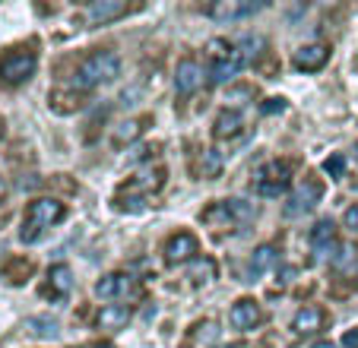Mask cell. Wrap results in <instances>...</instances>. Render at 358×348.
<instances>
[{"mask_svg": "<svg viewBox=\"0 0 358 348\" xmlns=\"http://www.w3.org/2000/svg\"><path fill=\"white\" fill-rule=\"evenodd\" d=\"M121 76V57L115 51H92L73 73V89H99Z\"/></svg>", "mask_w": 358, "mask_h": 348, "instance_id": "1", "label": "cell"}, {"mask_svg": "<svg viewBox=\"0 0 358 348\" xmlns=\"http://www.w3.org/2000/svg\"><path fill=\"white\" fill-rule=\"evenodd\" d=\"M67 215L61 200H51V196H38V200L29 203L26 209V219H22V231H20V241L22 244H32L45 235V228L57 225V222Z\"/></svg>", "mask_w": 358, "mask_h": 348, "instance_id": "2", "label": "cell"}, {"mask_svg": "<svg viewBox=\"0 0 358 348\" xmlns=\"http://www.w3.org/2000/svg\"><path fill=\"white\" fill-rule=\"evenodd\" d=\"M35 67H38V57L29 48H13L0 57V82L3 86H22L26 80H32Z\"/></svg>", "mask_w": 358, "mask_h": 348, "instance_id": "3", "label": "cell"}, {"mask_svg": "<svg viewBox=\"0 0 358 348\" xmlns=\"http://www.w3.org/2000/svg\"><path fill=\"white\" fill-rule=\"evenodd\" d=\"M203 222L216 231H225V228H235L241 222H250L254 219V206L244 200H225V203H213L210 209H203L200 215Z\"/></svg>", "mask_w": 358, "mask_h": 348, "instance_id": "4", "label": "cell"}, {"mask_svg": "<svg viewBox=\"0 0 358 348\" xmlns=\"http://www.w3.org/2000/svg\"><path fill=\"white\" fill-rule=\"evenodd\" d=\"M292 184V165L289 161H266L257 171V190L264 196H279L285 194Z\"/></svg>", "mask_w": 358, "mask_h": 348, "instance_id": "5", "label": "cell"}, {"mask_svg": "<svg viewBox=\"0 0 358 348\" xmlns=\"http://www.w3.org/2000/svg\"><path fill=\"white\" fill-rule=\"evenodd\" d=\"M165 263L169 266H181V263H190L196 254H200V241H196L190 231H178V235H171L169 241H165Z\"/></svg>", "mask_w": 358, "mask_h": 348, "instance_id": "6", "label": "cell"}, {"mask_svg": "<svg viewBox=\"0 0 358 348\" xmlns=\"http://www.w3.org/2000/svg\"><path fill=\"white\" fill-rule=\"evenodd\" d=\"M264 7H266L264 0H260V3H254V0H216L206 13L216 22H238V20H244V16H254Z\"/></svg>", "mask_w": 358, "mask_h": 348, "instance_id": "7", "label": "cell"}, {"mask_svg": "<svg viewBox=\"0 0 358 348\" xmlns=\"http://www.w3.org/2000/svg\"><path fill=\"white\" fill-rule=\"evenodd\" d=\"M320 196H324V184L314 181V177H308V181L301 184V187L292 194L289 206H285V215H301L308 212V209H314L320 203Z\"/></svg>", "mask_w": 358, "mask_h": 348, "instance_id": "8", "label": "cell"}, {"mask_svg": "<svg viewBox=\"0 0 358 348\" xmlns=\"http://www.w3.org/2000/svg\"><path fill=\"white\" fill-rule=\"evenodd\" d=\"M203 86V67L194 61V57H184L178 61V70H175V92L178 95H194L196 89Z\"/></svg>", "mask_w": 358, "mask_h": 348, "instance_id": "9", "label": "cell"}, {"mask_svg": "<svg viewBox=\"0 0 358 348\" xmlns=\"http://www.w3.org/2000/svg\"><path fill=\"white\" fill-rule=\"evenodd\" d=\"M95 295L99 298H127V295H136V282L130 279L127 273H111V275H101L95 282Z\"/></svg>", "mask_w": 358, "mask_h": 348, "instance_id": "10", "label": "cell"}, {"mask_svg": "<svg viewBox=\"0 0 358 348\" xmlns=\"http://www.w3.org/2000/svg\"><path fill=\"white\" fill-rule=\"evenodd\" d=\"M260 320H264V310H260V304L254 301V298H241V301H235V307H231V314H229V323L235 329H241V333L254 329Z\"/></svg>", "mask_w": 358, "mask_h": 348, "instance_id": "11", "label": "cell"}, {"mask_svg": "<svg viewBox=\"0 0 358 348\" xmlns=\"http://www.w3.org/2000/svg\"><path fill=\"white\" fill-rule=\"evenodd\" d=\"M327 61H330V48L327 45H301L295 51V67L304 70V73H317V70L327 67Z\"/></svg>", "mask_w": 358, "mask_h": 348, "instance_id": "12", "label": "cell"}, {"mask_svg": "<svg viewBox=\"0 0 358 348\" xmlns=\"http://www.w3.org/2000/svg\"><path fill=\"white\" fill-rule=\"evenodd\" d=\"M324 323H327L324 307H314V304H308V307H301L295 314V320H292V329H295L298 335H314V333H320V329H324Z\"/></svg>", "mask_w": 358, "mask_h": 348, "instance_id": "13", "label": "cell"}, {"mask_svg": "<svg viewBox=\"0 0 358 348\" xmlns=\"http://www.w3.org/2000/svg\"><path fill=\"white\" fill-rule=\"evenodd\" d=\"M241 64H244V57H241V51H235L231 48L229 54H225L222 61H216L210 67V82L213 86H222V82H231L238 76V70H241Z\"/></svg>", "mask_w": 358, "mask_h": 348, "instance_id": "14", "label": "cell"}, {"mask_svg": "<svg viewBox=\"0 0 358 348\" xmlns=\"http://www.w3.org/2000/svg\"><path fill=\"white\" fill-rule=\"evenodd\" d=\"M130 320V307L127 304H105V307L95 314V326L105 329V333H115V329H124Z\"/></svg>", "mask_w": 358, "mask_h": 348, "instance_id": "15", "label": "cell"}, {"mask_svg": "<svg viewBox=\"0 0 358 348\" xmlns=\"http://www.w3.org/2000/svg\"><path fill=\"white\" fill-rule=\"evenodd\" d=\"M311 247L317 250V256H327L336 247V225H333L330 219H320L317 225L311 228Z\"/></svg>", "mask_w": 358, "mask_h": 348, "instance_id": "16", "label": "cell"}, {"mask_svg": "<svg viewBox=\"0 0 358 348\" xmlns=\"http://www.w3.org/2000/svg\"><path fill=\"white\" fill-rule=\"evenodd\" d=\"M127 13V3L124 0H95V3H89V20L92 22H111V20H121V16Z\"/></svg>", "mask_w": 358, "mask_h": 348, "instance_id": "17", "label": "cell"}, {"mask_svg": "<svg viewBox=\"0 0 358 348\" xmlns=\"http://www.w3.org/2000/svg\"><path fill=\"white\" fill-rule=\"evenodd\" d=\"M48 291L57 298H67L73 291V273H70L67 263H57V266L48 269Z\"/></svg>", "mask_w": 358, "mask_h": 348, "instance_id": "18", "label": "cell"}, {"mask_svg": "<svg viewBox=\"0 0 358 348\" xmlns=\"http://www.w3.org/2000/svg\"><path fill=\"white\" fill-rule=\"evenodd\" d=\"M241 127H244L241 114L225 108V111H219L216 124H213V136H216V140H235V136L241 133Z\"/></svg>", "mask_w": 358, "mask_h": 348, "instance_id": "19", "label": "cell"}, {"mask_svg": "<svg viewBox=\"0 0 358 348\" xmlns=\"http://www.w3.org/2000/svg\"><path fill=\"white\" fill-rule=\"evenodd\" d=\"M276 260H279V250L273 247V244L257 247V250H254V256H250V266H248L250 279H254V275H264L270 266H276Z\"/></svg>", "mask_w": 358, "mask_h": 348, "instance_id": "20", "label": "cell"}, {"mask_svg": "<svg viewBox=\"0 0 358 348\" xmlns=\"http://www.w3.org/2000/svg\"><path fill=\"white\" fill-rule=\"evenodd\" d=\"M146 130V117H130V121L115 127V146H127V143L140 140V133Z\"/></svg>", "mask_w": 358, "mask_h": 348, "instance_id": "21", "label": "cell"}, {"mask_svg": "<svg viewBox=\"0 0 358 348\" xmlns=\"http://www.w3.org/2000/svg\"><path fill=\"white\" fill-rule=\"evenodd\" d=\"M162 184H165V168H149V171H143L140 177L130 184V190H143V194H149V190H159Z\"/></svg>", "mask_w": 358, "mask_h": 348, "instance_id": "22", "label": "cell"}, {"mask_svg": "<svg viewBox=\"0 0 358 348\" xmlns=\"http://www.w3.org/2000/svg\"><path fill=\"white\" fill-rule=\"evenodd\" d=\"M190 279H194V285H210V282L216 279V263H213L210 256L194 260V266H190Z\"/></svg>", "mask_w": 358, "mask_h": 348, "instance_id": "23", "label": "cell"}, {"mask_svg": "<svg viewBox=\"0 0 358 348\" xmlns=\"http://www.w3.org/2000/svg\"><path fill=\"white\" fill-rule=\"evenodd\" d=\"M26 326L32 329V335H38V339H55V335L61 333L57 320H51V317H32Z\"/></svg>", "mask_w": 358, "mask_h": 348, "instance_id": "24", "label": "cell"}, {"mask_svg": "<svg viewBox=\"0 0 358 348\" xmlns=\"http://www.w3.org/2000/svg\"><path fill=\"white\" fill-rule=\"evenodd\" d=\"M200 174H203V177H219V174H222V155H219L216 149H203Z\"/></svg>", "mask_w": 358, "mask_h": 348, "instance_id": "25", "label": "cell"}, {"mask_svg": "<svg viewBox=\"0 0 358 348\" xmlns=\"http://www.w3.org/2000/svg\"><path fill=\"white\" fill-rule=\"evenodd\" d=\"M216 339H219V326L213 320L196 323L194 335H190V342H194V345H210V342H216Z\"/></svg>", "mask_w": 358, "mask_h": 348, "instance_id": "26", "label": "cell"}, {"mask_svg": "<svg viewBox=\"0 0 358 348\" xmlns=\"http://www.w3.org/2000/svg\"><path fill=\"white\" fill-rule=\"evenodd\" d=\"M29 273H32V263H29V260H16V263H10V266L3 269V275H7L13 285H20V282L26 279Z\"/></svg>", "mask_w": 358, "mask_h": 348, "instance_id": "27", "label": "cell"}, {"mask_svg": "<svg viewBox=\"0 0 358 348\" xmlns=\"http://www.w3.org/2000/svg\"><path fill=\"white\" fill-rule=\"evenodd\" d=\"M324 171L330 174V177H343L345 174V159L343 155H330V159L324 161Z\"/></svg>", "mask_w": 358, "mask_h": 348, "instance_id": "28", "label": "cell"}, {"mask_svg": "<svg viewBox=\"0 0 358 348\" xmlns=\"http://www.w3.org/2000/svg\"><path fill=\"white\" fill-rule=\"evenodd\" d=\"M248 99H254V89L250 86H238V89H229V105H244Z\"/></svg>", "mask_w": 358, "mask_h": 348, "instance_id": "29", "label": "cell"}, {"mask_svg": "<svg viewBox=\"0 0 358 348\" xmlns=\"http://www.w3.org/2000/svg\"><path fill=\"white\" fill-rule=\"evenodd\" d=\"M229 51H231L229 41H222V38H213V41H210V57H213V64L222 61V57H225Z\"/></svg>", "mask_w": 358, "mask_h": 348, "instance_id": "30", "label": "cell"}, {"mask_svg": "<svg viewBox=\"0 0 358 348\" xmlns=\"http://www.w3.org/2000/svg\"><path fill=\"white\" fill-rule=\"evenodd\" d=\"M343 222H345V228H352V231H358V203H355V206H349V209H345Z\"/></svg>", "mask_w": 358, "mask_h": 348, "instance_id": "31", "label": "cell"}, {"mask_svg": "<svg viewBox=\"0 0 358 348\" xmlns=\"http://www.w3.org/2000/svg\"><path fill=\"white\" fill-rule=\"evenodd\" d=\"M264 114H276V111H285V101L282 99H266V105L260 108Z\"/></svg>", "mask_w": 358, "mask_h": 348, "instance_id": "32", "label": "cell"}, {"mask_svg": "<svg viewBox=\"0 0 358 348\" xmlns=\"http://www.w3.org/2000/svg\"><path fill=\"white\" fill-rule=\"evenodd\" d=\"M343 348H358V326L343 335Z\"/></svg>", "mask_w": 358, "mask_h": 348, "instance_id": "33", "label": "cell"}, {"mask_svg": "<svg viewBox=\"0 0 358 348\" xmlns=\"http://www.w3.org/2000/svg\"><path fill=\"white\" fill-rule=\"evenodd\" d=\"M292 275H295V269L285 266V269H282V279H279V282H292Z\"/></svg>", "mask_w": 358, "mask_h": 348, "instance_id": "34", "label": "cell"}, {"mask_svg": "<svg viewBox=\"0 0 358 348\" xmlns=\"http://www.w3.org/2000/svg\"><path fill=\"white\" fill-rule=\"evenodd\" d=\"M3 196H7V181L0 177V203H3Z\"/></svg>", "mask_w": 358, "mask_h": 348, "instance_id": "35", "label": "cell"}, {"mask_svg": "<svg viewBox=\"0 0 358 348\" xmlns=\"http://www.w3.org/2000/svg\"><path fill=\"white\" fill-rule=\"evenodd\" d=\"M314 348H336V345H333V342H317Z\"/></svg>", "mask_w": 358, "mask_h": 348, "instance_id": "36", "label": "cell"}, {"mask_svg": "<svg viewBox=\"0 0 358 348\" xmlns=\"http://www.w3.org/2000/svg\"><path fill=\"white\" fill-rule=\"evenodd\" d=\"M0 140H3V121H0Z\"/></svg>", "mask_w": 358, "mask_h": 348, "instance_id": "37", "label": "cell"}, {"mask_svg": "<svg viewBox=\"0 0 358 348\" xmlns=\"http://www.w3.org/2000/svg\"><path fill=\"white\" fill-rule=\"evenodd\" d=\"M229 348H244V345H229Z\"/></svg>", "mask_w": 358, "mask_h": 348, "instance_id": "38", "label": "cell"}, {"mask_svg": "<svg viewBox=\"0 0 358 348\" xmlns=\"http://www.w3.org/2000/svg\"><path fill=\"white\" fill-rule=\"evenodd\" d=\"M355 159H358V146H355Z\"/></svg>", "mask_w": 358, "mask_h": 348, "instance_id": "39", "label": "cell"}, {"mask_svg": "<svg viewBox=\"0 0 358 348\" xmlns=\"http://www.w3.org/2000/svg\"><path fill=\"white\" fill-rule=\"evenodd\" d=\"M99 348H108V345H99Z\"/></svg>", "mask_w": 358, "mask_h": 348, "instance_id": "40", "label": "cell"}]
</instances>
